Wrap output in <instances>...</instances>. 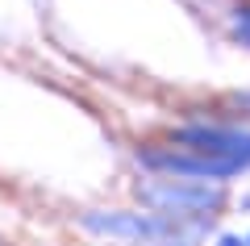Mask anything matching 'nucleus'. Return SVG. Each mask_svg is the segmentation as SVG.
<instances>
[{"label":"nucleus","instance_id":"f257e3e1","mask_svg":"<svg viewBox=\"0 0 250 246\" xmlns=\"http://www.w3.org/2000/svg\"><path fill=\"white\" fill-rule=\"evenodd\" d=\"M138 201L150 204L163 217H200V213L217 209L221 192L205 184H184V179H154V184H138Z\"/></svg>","mask_w":250,"mask_h":246},{"label":"nucleus","instance_id":"f03ea898","mask_svg":"<svg viewBox=\"0 0 250 246\" xmlns=\"http://www.w3.org/2000/svg\"><path fill=\"white\" fill-rule=\"evenodd\" d=\"M83 229L100 238H117V242H163V238L179 234L175 217H163V213H83Z\"/></svg>","mask_w":250,"mask_h":246},{"label":"nucleus","instance_id":"7ed1b4c3","mask_svg":"<svg viewBox=\"0 0 250 246\" xmlns=\"http://www.w3.org/2000/svg\"><path fill=\"white\" fill-rule=\"evenodd\" d=\"M142 163L146 167H159V171H171V176H196V179H221V176H233V171L246 167L238 158L192 150V146H184V150H142Z\"/></svg>","mask_w":250,"mask_h":246},{"label":"nucleus","instance_id":"20e7f679","mask_svg":"<svg viewBox=\"0 0 250 246\" xmlns=\"http://www.w3.org/2000/svg\"><path fill=\"white\" fill-rule=\"evenodd\" d=\"M179 142L192 150H208V155H225V158H238L250 167V130H205V125H192V130H179Z\"/></svg>","mask_w":250,"mask_h":246},{"label":"nucleus","instance_id":"39448f33","mask_svg":"<svg viewBox=\"0 0 250 246\" xmlns=\"http://www.w3.org/2000/svg\"><path fill=\"white\" fill-rule=\"evenodd\" d=\"M238 38L250 46V9H242V17H238Z\"/></svg>","mask_w":250,"mask_h":246},{"label":"nucleus","instance_id":"423d86ee","mask_svg":"<svg viewBox=\"0 0 250 246\" xmlns=\"http://www.w3.org/2000/svg\"><path fill=\"white\" fill-rule=\"evenodd\" d=\"M221 246H242V242H238V238H221Z\"/></svg>","mask_w":250,"mask_h":246},{"label":"nucleus","instance_id":"0eeeda50","mask_svg":"<svg viewBox=\"0 0 250 246\" xmlns=\"http://www.w3.org/2000/svg\"><path fill=\"white\" fill-rule=\"evenodd\" d=\"M159 246H163V242H159Z\"/></svg>","mask_w":250,"mask_h":246}]
</instances>
